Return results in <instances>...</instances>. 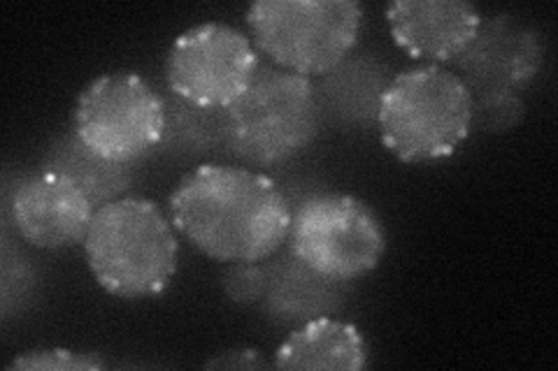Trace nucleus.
Segmentation results:
<instances>
[{
  "mask_svg": "<svg viewBox=\"0 0 558 371\" xmlns=\"http://www.w3.org/2000/svg\"><path fill=\"white\" fill-rule=\"evenodd\" d=\"M170 221L201 253L221 262H260L289 237L293 209L268 174L205 163L170 193Z\"/></svg>",
  "mask_w": 558,
  "mask_h": 371,
  "instance_id": "nucleus-1",
  "label": "nucleus"
},
{
  "mask_svg": "<svg viewBox=\"0 0 558 371\" xmlns=\"http://www.w3.org/2000/svg\"><path fill=\"white\" fill-rule=\"evenodd\" d=\"M174 230L161 207L145 198H119L96 209L82 244L96 284L121 299L168 290L180 253Z\"/></svg>",
  "mask_w": 558,
  "mask_h": 371,
  "instance_id": "nucleus-2",
  "label": "nucleus"
},
{
  "mask_svg": "<svg viewBox=\"0 0 558 371\" xmlns=\"http://www.w3.org/2000/svg\"><path fill=\"white\" fill-rule=\"evenodd\" d=\"M221 114L226 151L252 168L291 161L317 139L324 123L314 82L264 63L247 91Z\"/></svg>",
  "mask_w": 558,
  "mask_h": 371,
  "instance_id": "nucleus-3",
  "label": "nucleus"
},
{
  "mask_svg": "<svg viewBox=\"0 0 558 371\" xmlns=\"http://www.w3.org/2000/svg\"><path fill=\"white\" fill-rule=\"evenodd\" d=\"M377 128L403 163L440 161L473 133V94L442 65L403 70L384 91Z\"/></svg>",
  "mask_w": 558,
  "mask_h": 371,
  "instance_id": "nucleus-4",
  "label": "nucleus"
},
{
  "mask_svg": "<svg viewBox=\"0 0 558 371\" xmlns=\"http://www.w3.org/2000/svg\"><path fill=\"white\" fill-rule=\"evenodd\" d=\"M244 20L270 61L312 79L328 75L352 54L363 5L356 0H256Z\"/></svg>",
  "mask_w": 558,
  "mask_h": 371,
  "instance_id": "nucleus-5",
  "label": "nucleus"
},
{
  "mask_svg": "<svg viewBox=\"0 0 558 371\" xmlns=\"http://www.w3.org/2000/svg\"><path fill=\"white\" fill-rule=\"evenodd\" d=\"M289 253L319 276L344 284L371 274L387 251L375 211L347 193H317L299 205L289 227Z\"/></svg>",
  "mask_w": 558,
  "mask_h": 371,
  "instance_id": "nucleus-6",
  "label": "nucleus"
},
{
  "mask_svg": "<svg viewBox=\"0 0 558 371\" xmlns=\"http://www.w3.org/2000/svg\"><path fill=\"white\" fill-rule=\"evenodd\" d=\"M166 128V100L137 73H108L86 84L73 110V131L96 153L140 163L156 153Z\"/></svg>",
  "mask_w": 558,
  "mask_h": 371,
  "instance_id": "nucleus-7",
  "label": "nucleus"
},
{
  "mask_svg": "<svg viewBox=\"0 0 558 371\" xmlns=\"http://www.w3.org/2000/svg\"><path fill=\"white\" fill-rule=\"evenodd\" d=\"M260 65L258 51L242 30L209 22L184 30L166 57L172 96L207 110H226L247 91Z\"/></svg>",
  "mask_w": 558,
  "mask_h": 371,
  "instance_id": "nucleus-8",
  "label": "nucleus"
},
{
  "mask_svg": "<svg viewBox=\"0 0 558 371\" xmlns=\"http://www.w3.org/2000/svg\"><path fill=\"white\" fill-rule=\"evenodd\" d=\"M545 47L539 35L508 14L482 20L473 42L453 61L463 84L480 98L521 96L539 75Z\"/></svg>",
  "mask_w": 558,
  "mask_h": 371,
  "instance_id": "nucleus-9",
  "label": "nucleus"
},
{
  "mask_svg": "<svg viewBox=\"0 0 558 371\" xmlns=\"http://www.w3.org/2000/svg\"><path fill=\"white\" fill-rule=\"evenodd\" d=\"M8 207L16 233L38 249L84 244L96 214L73 182L45 170L24 176L14 186Z\"/></svg>",
  "mask_w": 558,
  "mask_h": 371,
  "instance_id": "nucleus-10",
  "label": "nucleus"
},
{
  "mask_svg": "<svg viewBox=\"0 0 558 371\" xmlns=\"http://www.w3.org/2000/svg\"><path fill=\"white\" fill-rule=\"evenodd\" d=\"M393 42L412 59L453 63L473 42L482 14L465 0H398L387 8Z\"/></svg>",
  "mask_w": 558,
  "mask_h": 371,
  "instance_id": "nucleus-11",
  "label": "nucleus"
},
{
  "mask_svg": "<svg viewBox=\"0 0 558 371\" xmlns=\"http://www.w3.org/2000/svg\"><path fill=\"white\" fill-rule=\"evenodd\" d=\"M391 79L389 67L379 59L349 54L314 84L324 119H333L342 128L377 126L379 104Z\"/></svg>",
  "mask_w": 558,
  "mask_h": 371,
  "instance_id": "nucleus-12",
  "label": "nucleus"
},
{
  "mask_svg": "<svg viewBox=\"0 0 558 371\" xmlns=\"http://www.w3.org/2000/svg\"><path fill=\"white\" fill-rule=\"evenodd\" d=\"M272 364L289 371H359L368 364V348L356 325L322 316L295 327Z\"/></svg>",
  "mask_w": 558,
  "mask_h": 371,
  "instance_id": "nucleus-13",
  "label": "nucleus"
},
{
  "mask_svg": "<svg viewBox=\"0 0 558 371\" xmlns=\"http://www.w3.org/2000/svg\"><path fill=\"white\" fill-rule=\"evenodd\" d=\"M40 170L73 182L94 209L124 198L135 182V163H117L86 147L75 131L59 135L43 156Z\"/></svg>",
  "mask_w": 558,
  "mask_h": 371,
  "instance_id": "nucleus-14",
  "label": "nucleus"
},
{
  "mask_svg": "<svg viewBox=\"0 0 558 371\" xmlns=\"http://www.w3.org/2000/svg\"><path fill=\"white\" fill-rule=\"evenodd\" d=\"M266 305L275 318L291 323H307L314 318L328 316L338 307V284L312 272L307 264L295 260L291 253L287 262L272 264Z\"/></svg>",
  "mask_w": 558,
  "mask_h": 371,
  "instance_id": "nucleus-15",
  "label": "nucleus"
},
{
  "mask_svg": "<svg viewBox=\"0 0 558 371\" xmlns=\"http://www.w3.org/2000/svg\"><path fill=\"white\" fill-rule=\"evenodd\" d=\"M166 100V128L161 145L156 153L161 156H205L219 149L226 151L223 145V110H207L191 104L178 96H163Z\"/></svg>",
  "mask_w": 558,
  "mask_h": 371,
  "instance_id": "nucleus-16",
  "label": "nucleus"
},
{
  "mask_svg": "<svg viewBox=\"0 0 558 371\" xmlns=\"http://www.w3.org/2000/svg\"><path fill=\"white\" fill-rule=\"evenodd\" d=\"M270 270L260 262H233V268L226 272L221 286L226 297L235 305H256L264 302L268 290Z\"/></svg>",
  "mask_w": 558,
  "mask_h": 371,
  "instance_id": "nucleus-17",
  "label": "nucleus"
},
{
  "mask_svg": "<svg viewBox=\"0 0 558 371\" xmlns=\"http://www.w3.org/2000/svg\"><path fill=\"white\" fill-rule=\"evenodd\" d=\"M105 362L92 353H77L68 348H38L16 356L8 369H47V371H86L102 369Z\"/></svg>",
  "mask_w": 558,
  "mask_h": 371,
  "instance_id": "nucleus-18",
  "label": "nucleus"
},
{
  "mask_svg": "<svg viewBox=\"0 0 558 371\" xmlns=\"http://www.w3.org/2000/svg\"><path fill=\"white\" fill-rule=\"evenodd\" d=\"M521 119H523L521 96L473 100V131L505 133L514 128Z\"/></svg>",
  "mask_w": 558,
  "mask_h": 371,
  "instance_id": "nucleus-19",
  "label": "nucleus"
},
{
  "mask_svg": "<svg viewBox=\"0 0 558 371\" xmlns=\"http://www.w3.org/2000/svg\"><path fill=\"white\" fill-rule=\"evenodd\" d=\"M205 367L207 369H260V367H268V364L264 362V358H260L256 350L238 348V350L223 353V356H219L215 360H209Z\"/></svg>",
  "mask_w": 558,
  "mask_h": 371,
  "instance_id": "nucleus-20",
  "label": "nucleus"
}]
</instances>
